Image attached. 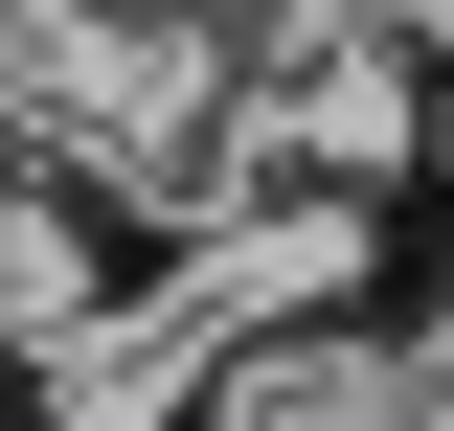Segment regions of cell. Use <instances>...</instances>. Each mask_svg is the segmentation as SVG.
Segmentation results:
<instances>
[{
	"label": "cell",
	"instance_id": "1",
	"mask_svg": "<svg viewBox=\"0 0 454 431\" xmlns=\"http://www.w3.org/2000/svg\"><path fill=\"white\" fill-rule=\"evenodd\" d=\"M0 431H137V364L68 341L46 295H0Z\"/></svg>",
	"mask_w": 454,
	"mask_h": 431
}]
</instances>
